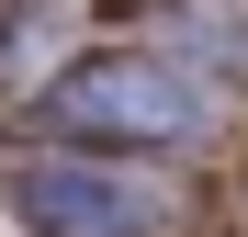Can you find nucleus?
<instances>
[{"label": "nucleus", "mask_w": 248, "mask_h": 237, "mask_svg": "<svg viewBox=\"0 0 248 237\" xmlns=\"http://www.w3.org/2000/svg\"><path fill=\"white\" fill-rule=\"evenodd\" d=\"M46 113L68 136H124V147H170L203 125V91L170 57H79L68 79H46Z\"/></svg>", "instance_id": "nucleus-1"}, {"label": "nucleus", "mask_w": 248, "mask_h": 237, "mask_svg": "<svg viewBox=\"0 0 248 237\" xmlns=\"http://www.w3.org/2000/svg\"><path fill=\"white\" fill-rule=\"evenodd\" d=\"M23 215L46 237H136L147 192L124 170H91V158H46V170H23Z\"/></svg>", "instance_id": "nucleus-2"}]
</instances>
